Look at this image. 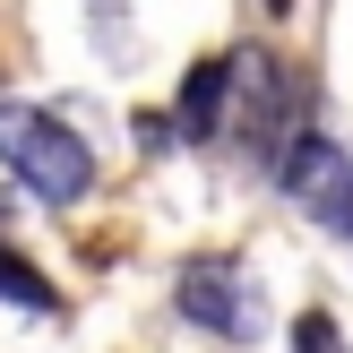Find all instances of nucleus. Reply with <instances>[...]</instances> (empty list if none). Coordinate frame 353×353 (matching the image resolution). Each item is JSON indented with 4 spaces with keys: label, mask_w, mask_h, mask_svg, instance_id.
I'll return each instance as SVG.
<instances>
[{
    "label": "nucleus",
    "mask_w": 353,
    "mask_h": 353,
    "mask_svg": "<svg viewBox=\"0 0 353 353\" xmlns=\"http://www.w3.org/2000/svg\"><path fill=\"white\" fill-rule=\"evenodd\" d=\"M0 302H17V310H34V319H52V310H61V293H52L43 268H26V259L0 241Z\"/></svg>",
    "instance_id": "nucleus-6"
},
{
    "label": "nucleus",
    "mask_w": 353,
    "mask_h": 353,
    "mask_svg": "<svg viewBox=\"0 0 353 353\" xmlns=\"http://www.w3.org/2000/svg\"><path fill=\"white\" fill-rule=\"evenodd\" d=\"M268 9H276V17H285V0H268Z\"/></svg>",
    "instance_id": "nucleus-8"
},
{
    "label": "nucleus",
    "mask_w": 353,
    "mask_h": 353,
    "mask_svg": "<svg viewBox=\"0 0 353 353\" xmlns=\"http://www.w3.org/2000/svg\"><path fill=\"white\" fill-rule=\"evenodd\" d=\"M0 172L43 207H78L95 190V147L43 103H0Z\"/></svg>",
    "instance_id": "nucleus-1"
},
{
    "label": "nucleus",
    "mask_w": 353,
    "mask_h": 353,
    "mask_svg": "<svg viewBox=\"0 0 353 353\" xmlns=\"http://www.w3.org/2000/svg\"><path fill=\"white\" fill-rule=\"evenodd\" d=\"M224 69H233V121L259 138V147L285 155L293 112H302V78H293V69L276 61L268 43H233V52H224Z\"/></svg>",
    "instance_id": "nucleus-3"
},
{
    "label": "nucleus",
    "mask_w": 353,
    "mask_h": 353,
    "mask_svg": "<svg viewBox=\"0 0 353 353\" xmlns=\"http://www.w3.org/2000/svg\"><path fill=\"white\" fill-rule=\"evenodd\" d=\"M293 353H345V327L327 319V310H302V319H293Z\"/></svg>",
    "instance_id": "nucleus-7"
},
{
    "label": "nucleus",
    "mask_w": 353,
    "mask_h": 353,
    "mask_svg": "<svg viewBox=\"0 0 353 353\" xmlns=\"http://www.w3.org/2000/svg\"><path fill=\"white\" fill-rule=\"evenodd\" d=\"M224 112H233V69H224V61H199V69L181 78L172 130H181V138H216V130H224Z\"/></svg>",
    "instance_id": "nucleus-5"
},
{
    "label": "nucleus",
    "mask_w": 353,
    "mask_h": 353,
    "mask_svg": "<svg viewBox=\"0 0 353 353\" xmlns=\"http://www.w3.org/2000/svg\"><path fill=\"white\" fill-rule=\"evenodd\" d=\"M276 181H285L293 199H302L310 216L327 224V233H345V241H353V155L336 147V138L293 130V138H285V155H276Z\"/></svg>",
    "instance_id": "nucleus-4"
},
{
    "label": "nucleus",
    "mask_w": 353,
    "mask_h": 353,
    "mask_svg": "<svg viewBox=\"0 0 353 353\" xmlns=\"http://www.w3.org/2000/svg\"><path fill=\"white\" fill-rule=\"evenodd\" d=\"M172 310H181L190 327H207V336H233L250 345L259 327H268V302H259L250 268H233V259H181V276H172Z\"/></svg>",
    "instance_id": "nucleus-2"
}]
</instances>
